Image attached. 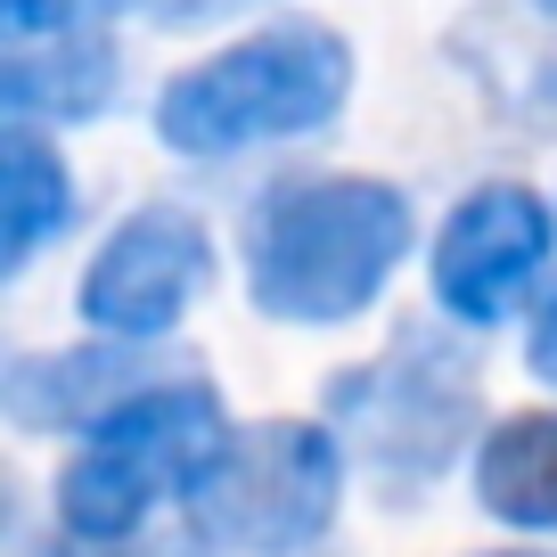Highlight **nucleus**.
<instances>
[{"mask_svg":"<svg viewBox=\"0 0 557 557\" xmlns=\"http://www.w3.org/2000/svg\"><path fill=\"white\" fill-rule=\"evenodd\" d=\"M533 9H541V17H557V0H533Z\"/></svg>","mask_w":557,"mask_h":557,"instance_id":"16","label":"nucleus"},{"mask_svg":"<svg viewBox=\"0 0 557 557\" xmlns=\"http://www.w3.org/2000/svg\"><path fill=\"white\" fill-rule=\"evenodd\" d=\"M115 41L107 34H41V41H9L0 66V107L9 123H90L115 99Z\"/></svg>","mask_w":557,"mask_h":557,"instance_id":"9","label":"nucleus"},{"mask_svg":"<svg viewBox=\"0 0 557 557\" xmlns=\"http://www.w3.org/2000/svg\"><path fill=\"white\" fill-rule=\"evenodd\" d=\"M213 287V238L197 213L181 206H139L132 222H115V238L90 255L83 271V320L99 336H139L157 345L189 320V304Z\"/></svg>","mask_w":557,"mask_h":557,"instance_id":"6","label":"nucleus"},{"mask_svg":"<svg viewBox=\"0 0 557 557\" xmlns=\"http://www.w3.org/2000/svg\"><path fill=\"white\" fill-rule=\"evenodd\" d=\"M173 369L181 361H148L139 336H107L90 352H41V361L9 369V418L41 426V435H90L99 418H115L123 401H139Z\"/></svg>","mask_w":557,"mask_h":557,"instance_id":"8","label":"nucleus"},{"mask_svg":"<svg viewBox=\"0 0 557 557\" xmlns=\"http://www.w3.org/2000/svg\"><path fill=\"white\" fill-rule=\"evenodd\" d=\"M549 246H557L549 197H533L524 181H492L468 206H451L435 238V304L468 329H492L533 296V278L549 271Z\"/></svg>","mask_w":557,"mask_h":557,"instance_id":"7","label":"nucleus"},{"mask_svg":"<svg viewBox=\"0 0 557 557\" xmlns=\"http://www.w3.org/2000/svg\"><path fill=\"white\" fill-rule=\"evenodd\" d=\"M352 99V41L329 25H271L255 41L181 66L157 90V139L173 157H246L278 148L320 123H336Z\"/></svg>","mask_w":557,"mask_h":557,"instance_id":"2","label":"nucleus"},{"mask_svg":"<svg viewBox=\"0 0 557 557\" xmlns=\"http://www.w3.org/2000/svg\"><path fill=\"white\" fill-rule=\"evenodd\" d=\"M410 255V197L394 181H287L246 238V296L287 329H336L385 296Z\"/></svg>","mask_w":557,"mask_h":557,"instance_id":"1","label":"nucleus"},{"mask_svg":"<svg viewBox=\"0 0 557 557\" xmlns=\"http://www.w3.org/2000/svg\"><path fill=\"white\" fill-rule=\"evenodd\" d=\"M336 500H345V435L271 418L222 435V451L189 484V533L230 557H296L336 524Z\"/></svg>","mask_w":557,"mask_h":557,"instance_id":"5","label":"nucleus"},{"mask_svg":"<svg viewBox=\"0 0 557 557\" xmlns=\"http://www.w3.org/2000/svg\"><path fill=\"white\" fill-rule=\"evenodd\" d=\"M139 17L157 25H206V17H230V9H246V0H132Z\"/></svg>","mask_w":557,"mask_h":557,"instance_id":"14","label":"nucleus"},{"mask_svg":"<svg viewBox=\"0 0 557 557\" xmlns=\"http://www.w3.org/2000/svg\"><path fill=\"white\" fill-rule=\"evenodd\" d=\"M189 549H206V541L189 533ZM189 549H139V541H74L66 549V541H58V557H189Z\"/></svg>","mask_w":557,"mask_h":557,"instance_id":"15","label":"nucleus"},{"mask_svg":"<svg viewBox=\"0 0 557 557\" xmlns=\"http://www.w3.org/2000/svg\"><path fill=\"white\" fill-rule=\"evenodd\" d=\"M475 500L517 533H557V410L500 418L475 451Z\"/></svg>","mask_w":557,"mask_h":557,"instance_id":"10","label":"nucleus"},{"mask_svg":"<svg viewBox=\"0 0 557 557\" xmlns=\"http://www.w3.org/2000/svg\"><path fill=\"white\" fill-rule=\"evenodd\" d=\"M524 361H533V377L557 385V287H549V304L533 312V329H524Z\"/></svg>","mask_w":557,"mask_h":557,"instance_id":"13","label":"nucleus"},{"mask_svg":"<svg viewBox=\"0 0 557 557\" xmlns=\"http://www.w3.org/2000/svg\"><path fill=\"white\" fill-rule=\"evenodd\" d=\"M475 418H484L475 352L451 345L443 329H401L385 361L345 369L329 385V426L385 500L435 492L459 468V443L475 435Z\"/></svg>","mask_w":557,"mask_h":557,"instance_id":"4","label":"nucleus"},{"mask_svg":"<svg viewBox=\"0 0 557 557\" xmlns=\"http://www.w3.org/2000/svg\"><path fill=\"white\" fill-rule=\"evenodd\" d=\"M132 0H0V34L41 41V34H107V17Z\"/></svg>","mask_w":557,"mask_h":557,"instance_id":"12","label":"nucleus"},{"mask_svg":"<svg viewBox=\"0 0 557 557\" xmlns=\"http://www.w3.org/2000/svg\"><path fill=\"white\" fill-rule=\"evenodd\" d=\"M66 222H74V181L58 148L34 123H9V139H0V271L17 278L50 238H66Z\"/></svg>","mask_w":557,"mask_h":557,"instance_id":"11","label":"nucleus"},{"mask_svg":"<svg viewBox=\"0 0 557 557\" xmlns=\"http://www.w3.org/2000/svg\"><path fill=\"white\" fill-rule=\"evenodd\" d=\"M222 394L197 369L157 377L139 401L99 418L58 475V533L66 541H139L164 500H189L206 459L222 451Z\"/></svg>","mask_w":557,"mask_h":557,"instance_id":"3","label":"nucleus"},{"mask_svg":"<svg viewBox=\"0 0 557 557\" xmlns=\"http://www.w3.org/2000/svg\"><path fill=\"white\" fill-rule=\"evenodd\" d=\"M508 557H533V549H508Z\"/></svg>","mask_w":557,"mask_h":557,"instance_id":"17","label":"nucleus"}]
</instances>
